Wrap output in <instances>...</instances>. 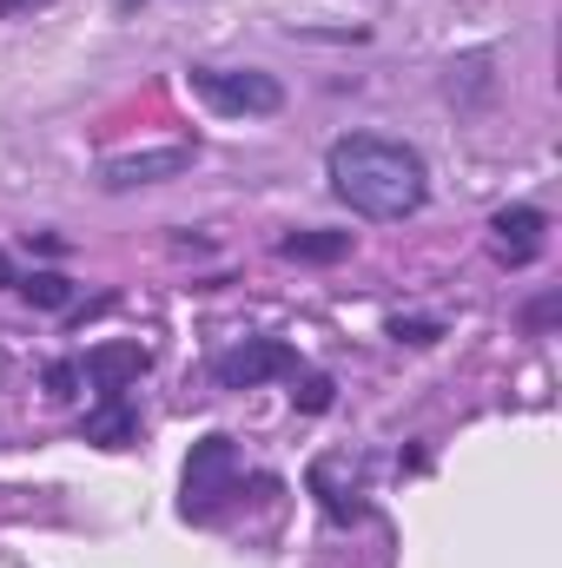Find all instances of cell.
Listing matches in <instances>:
<instances>
[{
  "mask_svg": "<svg viewBox=\"0 0 562 568\" xmlns=\"http://www.w3.org/2000/svg\"><path fill=\"white\" fill-rule=\"evenodd\" d=\"M324 179H331V199L351 205L371 225L418 219L430 205V159L411 140H391V133H344V140H331L324 145Z\"/></svg>",
  "mask_w": 562,
  "mask_h": 568,
  "instance_id": "6da1fadb",
  "label": "cell"
},
{
  "mask_svg": "<svg viewBox=\"0 0 562 568\" xmlns=\"http://www.w3.org/2000/svg\"><path fill=\"white\" fill-rule=\"evenodd\" d=\"M239 496H245V449L225 429L199 436L185 469H179V516L185 523H219Z\"/></svg>",
  "mask_w": 562,
  "mask_h": 568,
  "instance_id": "7a4b0ae2",
  "label": "cell"
},
{
  "mask_svg": "<svg viewBox=\"0 0 562 568\" xmlns=\"http://www.w3.org/2000/svg\"><path fill=\"white\" fill-rule=\"evenodd\" d=\"M185 87L219 120H272V113H284V87L265 67H185Z\"/></svg>",
  "mask_w": 562,
  "mask_h": 568,
  "instance_id": "3957f363",
  "label": "cell"
},
{
  "mask_svg": "<svg viewBox=\"0 0 562 568\" xmlns=\"http://www.w3.org/2000/svg\"><path fill=\"white\" fill-rule=\"evenodd\" d=\"M298 371H304V357L284 337H239L232 351L212 357L219 390H259V384H279V377H298Z\"/></svg>",
  "mask_w": 562,
  "mask_h": 568,
  "instance_id": "277c9868",
  "label": "cell"
},
{
  "mask_svg": "<svg viewBox=\"0 0 562 568\" xmlns=\"http://www.w3.org/2000/svg\"><path fill=\"white\" fill-rule=\"evenodd\" d=\"M543 252H550V212L543 205H503V212H490V258L496 265L523 272Z\"/></svg>",
  "mask_w": 562,
  "mask_h": 568,
  "instance_id": "5b68a950",
  "label": "cell"
},
{
  "mask_svg": "<svg viewBox=\"0 0 562 568\" xmlns=\"http://www.w3.org/2000/svg\"><path fill=\"white\" fill-rule=\"evenodd\" d=\"M192 159H199V145H159V152H120V159H107V165H100V185H107V192H133V185H165V179L192 172Z\"/></svg>",
  "mask_w": 562,
  "mask_h": 568,
  "instance_id": "8992f818",
  "label": "cell"
},
{
  "mask_svg": "<svg viewBox=\"0 0 562 568\" xmlns=\"http://www.w3.org/2000/svg\"><path fill=\"white\" fill-rule=\"evenodd\" d=\"M145 371H152V351H145V344H133V337H120V344H93V351L80 357V377H87L100 397L133 390Z\"/></svg>",
  "mask_w": 562,
  "mask_h": 568,
  "instance_id": "52a82bcc",
  "label": "cell"
},
{
  "mask_svg": "<svg viewBox=\"0 0 562 568\" xmlns=\"http://www.w3.org/2000/svg\"><path fill=\"white\" fill-rule=\"evenodd\" d=\"M80 436L100 443V449H127V443H140V404H133V390L100 397V404L80 417Z\"/></svg>",
  "mask_w": 562,
  "mask_h": 568,
  "instance_id": "ba28073f",
  "label": "cell"
},
{
  "mask_svg": "<svg viewBox=\"0 0 562 568\" xmlns=\"http://www.w3.org/2000/svg\"><path fill=\"white\" fill-rule=\"evenodd\" d=\"M351 245H358V232H284L279 258H291V265H338V258H351Z\"/></svg>",
  "mask_w": 562,
  "mask_h": 568,
  "instance_id": "9c48e42d",
  "label": "cell"
},
{
  "mask_svg": "<svg viewBox=\"0 0 562 568\" xmlns=\"http://www.w3.org/2000/svg\"><path fill=\"white\" fill-rule=\"evenodd\" d=\"M13 291H20L33 311H73V278H67V272H20Z\"/></svg>",
  "mask_w": 562,
  "mask_h": 568,
  "instance_id": "30bf717a",
  "label": "cell"
},
{
  "mask_svg": "<svg viewBox=\"0 0 562 568\" xmlns=\"http://www.w3.org/2000/svg\"><path fill=\"white\" fill-rule=\"evenodd\" d=\"M331 390H338V384H331V377H324V371H311V364H304V371H298V377H291V404H298V410H304V417H324V410H331V404H338V397H331Z\"/></svg>",
  "mask_w": 562,
  "mask_h": 568,
  "instance_id": "8fae6325",
  "label": "cell"
},
{
  "mask_svg": "<svg viewBox=\"0 0 562 568\" xmlns=\"http://www.w3.org/2000/svg\"><path fill=\"white\" fill-rule=\"evenodd\" d=\"M443 331H450L443 317H391V337H398V344H436Z\"/></svg>",
  "mask_w": 562,
  "mask_h": 568,
  "instance_id": "7c38bea8",
  "label": "cell"
},
{
  "mask_svg": "<svg viewBox=\"0 0 562 568\" xmlns=\"http://www.w3.org/2000/svg\"><path fill=\"white\" fill-rule=\"evenodd\" d=\"M47 397H80V357H60V364H47Z\"/></svg>",
  "mask_w": 562,
  "mask_h": 568,
  "instance_id": "4fadbf2b",
  "label": "cell"
},
{
  "mask_svg": "<svg viewBox=\"0 0 562 568\" xmlns=\"http://www.w3.org/2000/svg\"><path fill=\"white\" fill-rule=\"evenodd\" d=\"M556 311H562V291H543L530 311H523V324H530V337H550V324H556Z\"/></svg>",
  "mask_w": 562,
  "mask_h": 568,
  "instance_id": "5bb4252c",
  "label": "cell"
},
{
  "mask_svg": "<svg viewBox=\"0 0 562 568\" xmlns=\"http://www.w3.org/2000/svg\"><path fill=\"white\" fill-rule=\"evenodd\" d=\"M20 7H40V0H0V20H13Z\"/></svg>",
  "mask_w": 562,
  "mask_h": 568,
  "instance_id": "9a60e30c",
  "label": "cell"
},
{
  "mask_svg": "<svg viewBox=\"0 0 562 568\" xmlns=\"http://www.w3.org/2000/svg\"><path fill=\"white\" fill-rule=\"evenodd\" d=\"M20 278V272H13V258H7V252H0V291H7V284Z\"/></svg>",
  "mask_w": 562,
  "mask_h": 568,
  "instance_id": "2e32d148",
  "label": "cell"
},
{
  "mask_svg": "<svg viewBox=\"0 0 562 568\" xmlns=\"http://www.w3.org/2000/svg\"><path fill=\"white\" fill-rule=\"evenodd\" d=\"M113 7H120V13H133V7H145V0H113Z\"/></svg>",
  "mask_w": 562,
  "mask_h": 568,
  "instance_id": "e0dca14e",
  "label": "cell"
}]
</instances>
